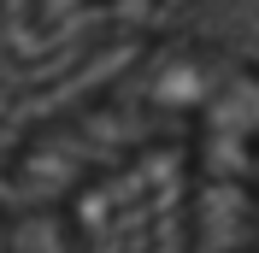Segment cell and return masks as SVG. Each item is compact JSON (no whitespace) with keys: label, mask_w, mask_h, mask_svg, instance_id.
Instances as JSON below:
<instances>
[{"label":"cell","mask_w":259,"mask_h":253,"mask_svg":"<svg viewBox=\"0 0 259 253\" xmlns=\"http://www.w3.org/2000/svg\"><path fill=\"white\" fill-rule=\"evenodd\" d=\"M247 106H259L253 65H236L212 48H165L59 118L35 124L6 159V200L71 206L100 177H118L177 142L194 147L212 124Z\"/></svg>","instance_id":"obj_1"},{"label":"cell","mask_w":259,"mask_h":253,"mask_svg":"<svg viewBox=\"0 0 259 253\" xmlns=\"http://www.w3.org/2000/svg\"><path fill=\"white\" fill-rule=\"evenodd\" d=\"M0 253H89V236L71 206L0 200Z\"/></svg>","instance_id":"obj_2"}]
</instances>
